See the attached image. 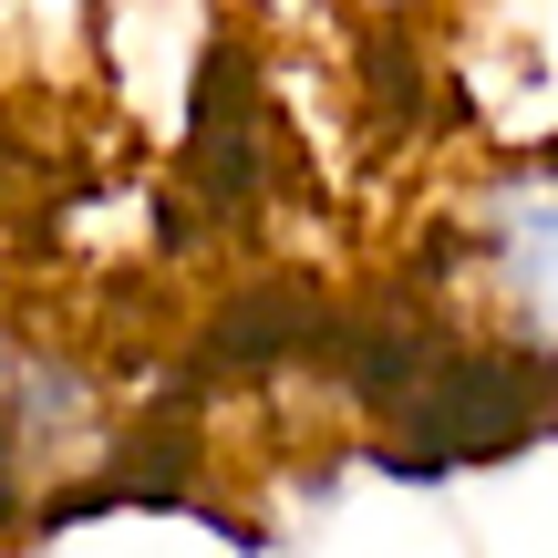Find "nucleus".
Segmentation results:
<instances>
[{"label": "nucleus", "mask_w": 558, "mask_h": 558, "mask_svg": "<svg viewBox=\"0 0 558 558\" xmlns=\"http://www.w3.org/2000/svg\"><path fill=\"white\" fill-rule=\"evenodd\" d=\"M424 279H435V311L486 362L558 393V135L486 156L435 207Z\"/></svg>", "instance_id": "1"}, {"label": "nucleus", "mask_w": 558, "mask_h": 558, "mask_svg": "<svg viewBox=\"0 0 558 558\" xmlns=\"http://www.w3.org/2000/svg\"><path fill=\"white\" fill-rule=\"evenodd\" d=\"M104 435H114V393L73 341H52V331L0 341V465L32 486V507L62 476H83L104 456Z\"/></svg>", "instance_id": "2"}, {"label": "nucleus", "mask_w": 558, "mask_h": 558, "mask_svg": "<svg viewBox=\"0 0 558 558\" xmlns=\"http://www.w3.org/2000/svg\"><path fill=\"white\" fill-rule=\"evenodd\" d=\"M21 518H32V486H21V476H11V465H0V558H11V548H21Z\"/></svg>", "instance_id": "3"}]
</instances>
